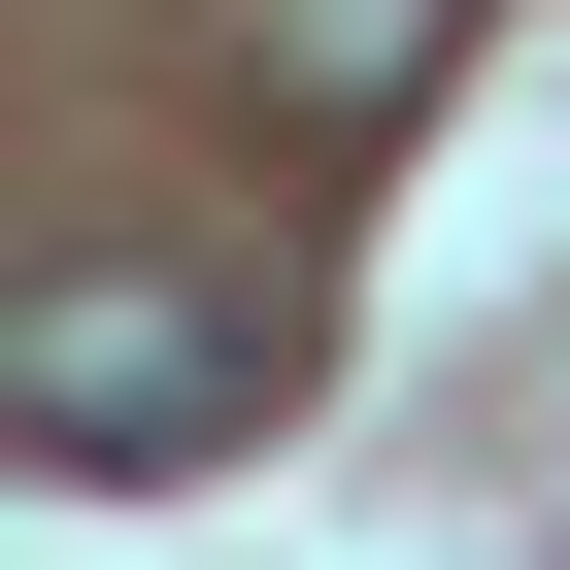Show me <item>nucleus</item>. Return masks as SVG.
<instances>
[{
	"mask_svg": "<svg viewBox=\"0 0 570 570\" xmlns=\"http://www.w3.org/2000/svg\"><path fill=\"white\" fill-rule=\"evenodd\" d=\"M268 336L235 268H35V303H0V436L35 470H202V436H268Z\"/></svg>",
	"mask_w": 570,
	"mask_h": 570,
	"instance_id": "1",
	"label": "nucleus"
},
{
	"mask_svg": "<svg viewBox=\"0 0 570 570\" xmlns=\"http://www.w3.org/2000/svg\"><path fill=\"white\" fill-rule=\"evenodd\" d=\"M436 35H470V0H235V101H268V135H403Z\"/></svg>",
	"mask_w": 570,
	"mask_h": 570,
	"instance_id": "2",
	"label": "nucleus"
}]
</instances>
